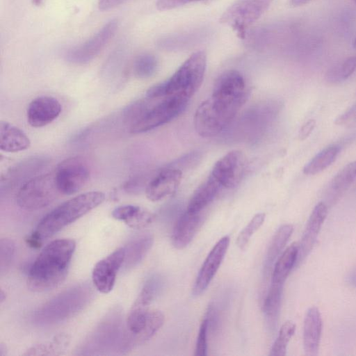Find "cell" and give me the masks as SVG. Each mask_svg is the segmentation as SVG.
Here are the masks:
<instances>
[{
    "mask_svg": "<svg viewBox=\"0 0 356 356\" xmlns=\"http://www.w3.org/2000/svg\"><path fill=\"white\" fill-rule=\"evenodd\" d=\"M249 90L242 74L234 70L222 73L216 79L211 95L195 113L193 124L202 137H213L224 131L247 101Z\"/></svg>",
    "mask_w": 356,
    "mask_h": 356,
    "instance_id": "cell-1",
    "label": "cell"
},
{
    "mask_svg": "<svg viewBox=\"0 0 356 356\" xmlns=\"http://www.w3.org/2000/svg\"><path fill=\"white\" fill-rule=\"evenodd\" d=\"M75 248L76 242L70 238L56 239L47 244L30 268L29 289L43 292L58 286L67 274Z\"/></svg>",
    "mask_w": 356,
    "mask_h": 356,
    "instance_id": "cell-2",
    "label": "cell"
},
{
    "mask_svg": "<svg viewBox=\"0 0 356 356\" xmlns=\"http://www.w3.org/2000/svg\"><path fill=\"white\" fill-rule=\"evenodd\" d=\"M104 199L105 195L101 191H89L78 195L48 213L33 232L42 241L51 237L98 207Z\"/></svg>",
    "mask_w": 356,
    "mask_h": 356,
    "instance_id": "cell-3",
    "label": "cell"
},
{
    "mask_svg": "<svg viewBox=\"0 0 356 356\" xmlns=\"http://www.w3.org/2000/svg\"><path fill=\"white\" fill-rule=\"evenodd\" d=\"M93 297L89 283H83L60 293L35 311L33 321L40 325H54L81 311Z\"/></svg>",
    "mask_w": 356,
    "mask_h": 356,
    "instance_id": "cell-4",
    "label": "cell"
},
{
    "mask_svg": "<svg viewBox=\"0 0 356 356\" xmlns=\"http://www.w3.org/2000/svg\"><path fill=\"white\" fill-rule=\"evenodd\" d=\"M206 67L205 52L193 53L168 80L162 82L164 95L180 96L190 99L203 82Z\"/></svg>",
    "mask_w": 356,
    "mask_h": 356,
    "instance_id": "cell-5",
    "label": "cell"
},
{
    "mask_svg": "<svg viewBox=\"0 0 356 356\" xmlns=\"http://www.w3.org/2000/svg\"><path fill=\"white\" fill-rule=\"evenodd\" d=\"M124 332L120 312L114 310L88 336L80 354L102 355L112 350L122 353Z\"/></svg>",
    "mask_w": 356,
    "mask_h": 356,
    "instance_id": "cell-6",
    "label": "cell"
},
{
    "mask_svg": "<svg viewBox=\"0 0 356 356\" xmlns=\"http://www.w3.org/2000/svg\"><path fill=\"white\" fill-rule=\"evenodd\" d=\"M146 111L141 118L130 127L133 134H141L165 124L181 114L190 99L180 96L165 95L149 98Z\"/></svg>",
    "mask_w": 356,
    "mask_h": 356,
    "instance_id": "cell-7",
    "label": "cell"
},
{
    "mask_svg": "<svg viewBox=\"0 0 356 356\" xmlns=\"http://www.w3.org/2000/svg\"><path fill=\"white\" fill-rule=\"evenodd\" d=\"M60 194L54 172L35 176L26 181L16 195L19 207L26 210H37L51 204Z\"/></svg>",
    "mask_w": 356,
    "mask_h": 356,
    "instance_id": "cell-8",
    "label": "cell"
},
{
    "mask_svg": "<svg viewBox=\"0 0 356 356\" xmlns=\"http://www.w3.org/2000/svg\"><path fill=\"white\" fill-rule=\"evenodd\" d=\"M273 0H236L222 15L220 23L230 27L240 38L266 11Z\"/></svg>",
    "mask_w": 356,
    "mask_h": 356,
    "instance_id": "cell-9",
    "label": "cell"
},
{
    "mask_svg": "<svg viewBox=\"0 0 356 356\" xmlns=\"http://www.w3.org/2000/svg\"><path fill=\"white\" fill-rule=\"evenodd\" d=\"M55 179L60 194L73 195L88 182L90 170L86 162L79 156L66 159L54 171Z\"/></svg>",
    "mask_w": 356,
    "mask_h": 356,
    "instance_id": "cell-10",
    "label": "cell"
},
{
    "mask_svg": "<svg viewBox=\"0 0 356 356\" xmlns=\"http://www.w3.org/2000/svg\"><path fill=\"white\" fill-rule=\"evenodd\" d=\"M118 24L116 19L108 22L90 39L70 49L67 60L74 64H85L93 60L115 35Z\"/></svg>",
    "mask_w": 356,
    "mask_h": 356,
    "instance_id": "cell-11",
    "label": "cell"
},
{
    "mask_svg": "<svg viewBox=\"0 0 356 356\" xmlns=\"http://www.w3.org/2000/svg\"><path fill=\"white\" fill-rule=\"evenodd\" d=\"M246 167L245 156L241 151L232 150L213 165L210 175L222 188L236 186L242 179Z\"/></svg>",
    "mask_w": 356,
    "mask_h": 356,
    "instance_id": "cell-12",
    "label": "cell"
},
{
    "mask_svg": "<svg viewBox=\"0 0 356 356\" xmlns=\"http://www.w3.org/2000/svg\"><path fill=\"white\" fill-rule=\"evenodd\" d=\"M124 248H119L95 264L92 270V280L94 286L99 292L108 293L112 291L117 273L124 263Z\"/></svg>",
    "mask_w": 356,
    "mask_h": 356,
    "instance_id": "cell-13",
    "label": "cell"
},
{
    "mask_svg": "<svg viewBox=\"0 0 356 356\" xmlns=\"http://www.w3.org/2000/svg\"><path fill=\"white\" fill-rule=\"evenodd\" d=\"M229 237L223 236L215 244L206 257L196 277L193 294L199 296L207 288L219 269L229 245Z\"/></svg>",
    "mask_w": 356,
    "mask_h": 356,
    "instance_id": "cell-14",
    "label": "cell"
},
{
    "mask_svg": "<svg viewBox=\"0 0 356 356\" xmlns=\"http://www.w3.org/2000/svg\"><path fill=\"white\" fill-rule=\"evenodd\" d=\"M181 170L173 166L159 171L145 188V194L150 201L157 202L175 193L182 179Z\"/></svg>",
    "mask_w": 356,
    "mask_h": 356,
    "instance_id": "cell-15",
    "label": "cell"
},
{
    "mask_svg": "<svg viewBox=\"0 0 356 356\" xmlns=\"http://www.w3.org/2000/svg\"><path fill=\"white\" fill-rule=\"evenodd\" d=\"M61 110V104L57 99L40 96L30 102L26 113L27 121L33 127H42L56 120Z\"/></svg>",
    "mask_w": 356,
    "mask_h": 356,
    "instance_id": "cell-16",
    "label": "cell"
},
{
    "mask_svg": "<svg viewBox=\"0 0 356 356\" xmlns=\"http://www.w3.org/2000/svg\"><path fill=\"white\" fill-rule=\"evenodd\" d=\"M327 213V207L323 202H318L314 208L307 222L301 241L298 244L296 265L299 264L310 253Z\"/></svg>",
    "mask_w": 356,
    "mask_h": 356,
    "instance_id": "cell-17",
    "label": "cell"
},
{
    "mask_svg": "<svg viewBox=\"0 0 356 356\" xmlns=\"http://www.w3.org/2000/svg\"><path fill=\"white\" fill-rule=\"evenodd\" d=\"M202 224L201 212L192 213L186 210L175 224L172 241L177 249L186 248L193 240Z\"/></svg>",
    "mask_w": 356,
    "mask_h": 356,
    "instance_id": "cell-18",
    "label": "cell"
},
{
    "mask_svg": "<svg viewBox=\"0 0 356 356\" xmlns=\"http://www.w3.org/2000/svg\"><path fill=\"white\" fill-rule=\"evenodd\" d=\"M322 326V318L318 309L315 307L309 308L306 314L303 326V347L307 355H317Z\"/></svg>",
    "mask_w": 356,
    "mask_h": 356,
    "instance_id": "cell-19",
    "label": "cell"
},
{
    "mask_svg": "<svg viewBox=\"0 0 356 356\" xmlns=\"http://www.w3.org/2000/svg\"><path fill=\"white\" fill-rule=\"evenodd\" d=\"M153 243L154 237L149 233L138 235L131 239L123 247L125 252L122 266L123 270L127 271L138 266L149 251Z\"/></svg>",
    "mask_w": 356,
    "mask_h": 356,
    "instance_id": "cell-20",
    "label": "cell"
},
{
    "mask_svg": "<svg viewBox=\"0 0 356 356\" xmlns=\"http://www.w3.org/2000/svg\"><path fill=\"white\" fill-rule=\"evenodd\" d=\"M31 140L17 127L1 120L0 122V148L5 152H17L28 149Z\"/></svg>",
    "mask_w": 356,
    "mask_h": 356,
    "instance_id": "cell-21",
    "label": "cell"
},
{
    "mask_svg": "<svg viewBox=\"0 0 356 356\" xmlns=\"http://www.w3.org/2000/svg\"><path fill=\"white\" fill-rule=\"evenodd\" d=\"M222 187L210 175L193 193L186 209L192 213L201 212L218 194Z\"/></svg>",
    "mask_w": 356,
    "mask_h": 356,
    "instance_id": "cell-22",
    "label": "cell"
},
{
    "mask_svg": "<svg viewBox=\"0 0 356 356\" xmlns=\"http://www.w3.org/2000/svg\"><path fill=\"white\" fill-rule=\"evenodd\" d=\"M293 231V225L285 224L282 225L273 235L264 262V274L265 276L268 275L269 273L273 270L275 261L281 254Z\"/></svg>",
    "mask_w": 356,
    "mask_h": 356,
    "instance_id": "cell-23",
    "label": "cell"
},
{
    "mask_svg": "<svg viewBox=\"0 0 356 356\" xmlns=\"http://www.w3.org/2000/svg\"><path fill=\"white\" fill-rule=\"evenodd\" d=\"M298 244L293 243L280 255L272 270V283L284 284L294 266L296 265Z\"/></svg>",
    "mask_w": 356,
    "mask_h": 356,
    "instance_id": "cell-24",
    "label": "cell"
},
{
    "mask_svg": "<svg viewBox=\"0 0 356 356\" xmlns=\"http://www.w3.org/2000/svg\"><path fill=\"white\" fill-rule=\"evenodd\" d=\"M284 284L272 283L263 305V312L270 328L276 326L280 314Z\"/></svg>",
    "mask_w": 356,
    "mask_h": 356,
    "instance_id": "cell-25",
    "label": "cell"
},
{
    "mask_svg": "<svg viewBox=\"0 0 356 356\" xmlns=\"http://www.w3.org/2000/svg\"><path fill=\"white\" fill-rule=\"evenodd\" d=\"M340 152L339 145L333 144L327 146L317 153L303 168V173L314 175L323 171L337 159Z\"/></svg>",
    "mask_w": 356,
    "mask_h": 356,
    "instance_id": "cell-26",
    "label": "cell"
},
{
    "mask_svg": "<svg viewBox=\"0 0 356 356\" xmlns=\"http://www.w3.org/2000/svg\"><path fill=\"white\" fill-rule=\"evenodd\" d=\"M44 164L43 158L33 157L22 161L15 167L8 170L4 177L1 178V183L6 182V184H13L16 180L26 177L28 175L34 173ZM17 183V181H16Z\"/></svg>",
    "mask_w": 356,
    "mask_h": 356,
    "instance_id": "cell-27",
    "label": "cell"
},
{
    "mask_svg": "<svg viewBox=\"0 0 356 356\" xmlns=\"http://www.w3.org/2000/svg\"><path fill=\"white\" fill-rule=\"evenodd\" d=\"M163 284V281L160 275H154L149 277L132 305L142 308H149L151 303L161 291Z\"/></svg>",
    "mask_w": 356,
    "mask_h": 356,
    "instance_id": "cell-28",
    "label": "cell"
},
{
    "mask_svg": "<svg viewBox=\"0 0 356 356\" xmlns=\"http://www.w3.org/2000/svg\"><path fill=\"white\" fill-rule=\"evenodd\" d=\"M70 338L65 334L55 337L52 341L35 345L28 349L24 355H56L65 351Z\"/></svg>",
    "mask_w": 356,
    "mask_h": 356,
    "instance_id": "cell-29",
    "label": "cell"
},
{
    "mask_svg": "<svg viewBox=\"0 0 356 356\" xmlns=\"http://www.w3.org/2000/svg\"><path fill=\"white\" fill-rule=\"evenodd\" d=\"M356 70V56L349 57L332 66L325 73L327 82L337 84L346 81Z\"/></svg>",
    "mask_w": 356,
    "mask_h": 356,
    "instance_id": "cell-30",
    "label": "cell"
},
{
    "mask_svg": "<svg viewBox=\"0 0 356 356\" xmlns=\"http://www.w3.org/2000/svg\"><path fill=\"white\" fill-rule=\"evenodd\" d=\"M296 331V325L290 321H286L280 329L278 335L273 343L270 352L271 356H284L289 341Z\"/></svg>",
    "mask_w": 356,
    "mask_h": 356,
    "instance_id": "cell-31",
    "label": "cell"
},
{
    "mask_svg": "<svg viewBox=\"0 0 356 356\" xmlns=\"http://www.w3.org/2000/svg\"><path fill=\"white\" fill-rule=\"evenodd\" d=\"M158 60L155 56L145 53L138 56L134 63V72L140 79H147L156 72Z\"/></svg>",
    "mask_w": 356,
    "mask_h": 356,
    "instance_id": "cell-32",
    "label": "cell"
},
{
    "mask_svg": "<svg viewBox=\"0 0 356 356\" xmlns=\"http://www.w3.org/2000/svg\"><path fill=\"white\" fill-rule=\"evenodd\" d=\"M356 179V161L345 165L332 180V187L336 191L348 188Z\"/></svg>",
    "mask_w": 356,
    "mask_h": 356,
    "instance_id": "cell-33",
    "label": "cell"
},
{
    "mask_svg": "<svg viewBox=\"0 0 356 356\" xmlns=\"http://www.w3.org/2000/svg\"><path fill=\"white\" fill-rule=\"evenodd\" d=\"M265 220V213H258L254 215L248 224L239 233L236 245L241 250H245L252 235L260 228Z\"/></svg>",
    "mask_w": 356,
    "mask_h": 356,
    "instance_id": "cell-34",
    "label": "cell"
},
{
    "mask_svg": "<svg viewBox=\"0 0 356 356\" xmlns=\"http://www.w3.org/2000/svg\"><path fill=\"white\" fill-rule=\"evenodd\" d=\"M15 252V243L10 238L0 240V274L5 275L10 269Z\"/></svg>",
    "mask_w": 356,
    "mask_h": 356,
    "instance_id": "cell-35",
    "label": "cell"
},
{
    "mask_svg": "<svg viewBox=\"0 0 356 356\" xmlns=\"http://www.w3.org/2000/svg\"><path fill=\"white\" fill-rule=\"evenodd\" d=\"M154 216L148 210L140 208L137 213L125 224L131 228L140 229L148 226L154 220Z\"/></svg>",
    "mask_w": 356,
    "mask_h": 356,
    "instance_id": "cell-36",
    "label": "cell"
},
{
    "mask_svg": "<svg viewBox=\"0 0 356 356\" xmlns=\"http://www.w3.org/2000/svg\"><path fill=\"white\" fill-rule=\"evenodd\" d=\"M209 324L207 318H205L200 327L198 336L195 348V355L196 356H205L207 355V331Z\"/></svg>",
    "mask_w": 356,
    "mask_h": 356,
    "instance_id": "cell-37",
    "label": "cell"
},
{
    "mask_svg": "<svg viewBox=\"0 0 356 356\" xmlns=\"http://www.w3.org/2000/svg\"><path fill=\"white\" fill-rule=\"evenodd\" d=\"M334 123L346 128L356 127V103L339 115L335 119Z\"/></svg>",
    "mask_w": 356,
    "mask_h": 356,
    "instance_id": "cell-38",
    "label": "cell"
},
{
    "mask_svg": "<svg viewBox=\"0 0 356 356\" xmlns=\"http://www.w3.org/2000/svg\"><path fill=\"white\" fill-rule=\"evenodd\" d=\"M140 208V207L131 204L120 206L112 211V216L125 223L137 213Z\"/></svg>",
    "mask_w": 356,
    "mask_h": 356,
    "instance_id": "cell-39",
    "label": "cell"
},
{
    "mask_svg": "<svg viewBox=\"0 0 356 356\" xmlns=\"http://www.w3.org/2000/svg\"><path fill=\"white\" fill-rule=\"evenodd\" d=\"M202 0H157L156 7L159 10H171L192 2Z\"/></svg>",
    "mask_w": 356,
    "mask_h": 356,
    "instance_id": "cell-40",
    "label": "cell"
},
{
    "mask_svg": "<svg viewBox=\"0 0 356 356\" xmlns=\"http://www.w3.org/2000/svg\"><path fill=\"white\" fill-rule=\"evenodd\" d=\"M316 126V121L314 119L307 120L300 128L298 133V138L300 140H305L313 131Z\"/></svg>",
    "mask_w": 356,
    "mask_h": 356,
    "instance_id": "cell-41",
    "label": "cell"
},
{
    "mask_svg": "<svg viewBox=\"0 0 356 356\" xmlns=\"http://www.w3.org/2000/svg\"><path fill=\"white\" fill-rule=\"evenodd\" d=\"M127 0H99L98 7L102 11H106L113 9Z\"/></svg>",
    "mask_w": 356,
    "mask_h": 356,
    "instance_id": "cell-42",
    "label": "cell"
},
{
    "mask_svg": "<svg viewBox=\"0 0 356 356\" xmlns=\"http://www.w3.org/2000/svg\"><path fill=\"white\" fill-rule=\"evenodd\" d=\"M26 244L32 248H39L42 243V240L33 232L26 238Z\"/></svg>",
    "mask_w": 356,
    "mask_h": 356,
    "instance_id": "cell-43",
    "label": "cell"
},
{
    "mask_svg": "<svg viewBox=\"0 0 356 356\" xmlns=\"http://www.w3.org/2000/svg\"><path fill=\"white\" fill-rule=\"evenodd\" d=\"M312 0H290L291 4L293 6H302Z\"/></svg>",
    "mask_w": 356,
    "mask_h": 356,
    "instance_id": "cell-44",
    "label": "cell"
},
{
    "mask_svg": "<svg viewBox=\"0 0 356 356\" xmlns=\"http://www.w3.org/2000/svg\"><path fill=\"white\" fill-rule=\"evenodd\" d=\"M348 280L351 284L356 286V269L350 274Z\"/></svg>",
    "mask_w": 356,
    "mask_h": 356,
    "instance_id": "cell-45",
    "label": "cell"
},
{
    "mask_svg": "<svg viewBox=\"0 0 356 356\" xmlns=\"http://www.w3.org/2000/svg\"><path fill=\"white\" fill-rule=\"evenodd\" d=\"M6 354V347L3 343H0V356H3Z\"/></svg>",
    "mask_w": 356,
    "mask_h": 356,
    "instance_id": "cell-46",
    "label": "cell"
},
{
    "mask_svg": "<svg viewBox=\"0 0 356 356\" xmlns=\"http://www.w3.org/2000/svg\"><path fill=\"white\" fill-rule=\"evenodd\" d=\"M6 293L1 289L0 292V302L2 303L6 300Z\"/></svg>",
    "mask_w": 356,
    "mask_h": 356,
    "instance_id": "cell-47",
    "label": "cell"
},
{
    "mask_svg": "<svg viewBox=\"0 0 356 356\" xmlns=\"http://www.w3.org/2000/svg\"><path fill=\"white\" fill-rule=\"evenodd\" d=\"M353 47L355 49H356V36L354 38L353 40Z\"/></svg>",
    "mask_w": 356,
    "mask_h": 356,
    "instance_id": "cell-48",
    "label": "cell"
},
{
    "mask_svg": "<svg viewBox=\"0 0 356 356\" xmlns=\"http://www.w3.org/2000/svg\"><path fill=\"white\" fill-rule=\"evenodd\" d=\"M353 1H355L356 3V0H353Z\"/></svg>",
    "mask_w": 356,
    "mask_h": 356,
    "instance_id": "cell-49",
    "label": "cell"
}]
</instances>
